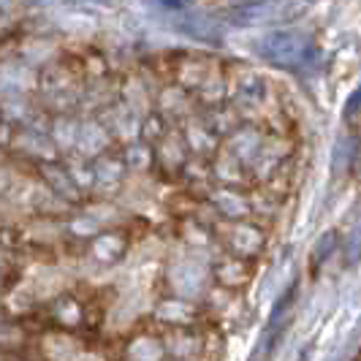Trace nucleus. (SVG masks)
I'll return each mask as SVG.
<instances>
[{
	"instance_id": "nucleus-1",
	"label": "nucleus",
	"mask_w": 361,
	"mask_h": 361,
	"mask_svg": "<svg viewBox=\"0 0 361 361\" xmlns=\"http://www.w3.org/2000/svg\"><path fill=\"white\" fill-rule=\"evenodd\" d=\"M158 318H166L171 324H196V310L190 305H182V302H174V310H158Z\"/></svg>"
}]
</instances>
